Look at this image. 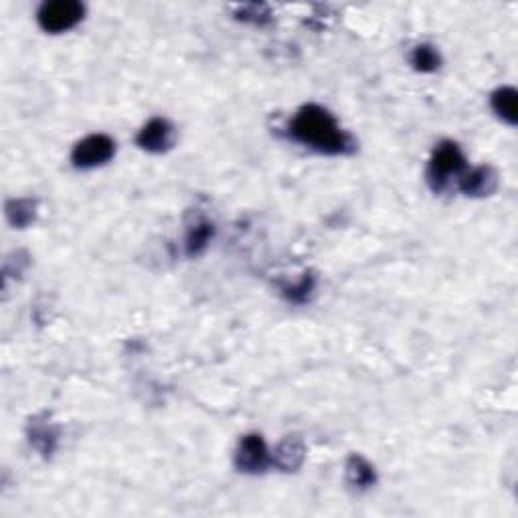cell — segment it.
I'll return each instance as SVG.
<instances>
[{"mask_svg":"<svg viewBox=\"0 0 518 518\" xmlns=\"http://www.w3.org/2000/svg\"><path fill=\"white\" fill-rule=\"evenodd\" d=\"M516 99H518V93H516L514 88H510V85H505V88H498L491 96V106H492L494 114L502 122H506L508 126H516V122H518Z\"/></svg>","mask_w":518,"mask_h":518,"instance_id":"12","label":"cell"},{"mask_svg":"<svg viewBox=\"0 0 518 518\" xmlns=\"http://www.w3.org/2000/svg\"><path fill=\"white\" fill-rule=\"evenodd\" d=\"M215 235V225L211 221H199L189 229L184 239V254L189 257H197L208 247Z\"/></svg>","mask_w":518,"mask_h":518,"instance_id":"13","label":"cell"},{"mask_svg":"<svg viewBox=\"0 0 518 518\" xmlns=\"http://www.w3.org/2000/svg\"><path fill=\"white\" fill-rule=\"evenodd\" d=\"M306 459V445L298 436H287L279 442L273 453L271 464H276L282 472H298Z\"/></svg>","mask_w":518,"mask_h":518,"instance_id":"9","label":"cell"},{"mask_svg":"<svg viewBox=\"0 0 518 518\" xmlns=\"http://www.w3.org/2000/svg\"><path fill=\"white\" fill-rule=\"evenodd\" d=\"M37 208H39V200L37 199H11L6 200L4 211H6V219L12 227L17 229H25L31 225V223L37 219Z\"/></svg>","mask_w":518,"mask_h":518,"instance_id":"11","label":"cell"},{"mask_svg":"<svg viewBox=\"0 0 518 518\" xmlns=\"http://www.w3.org/2000/svg\"><path fill=\"white\" fill-rule=\"evenodd\" d=\"M175 140L177 130L164 118H153L140 130L138 136H136V144H138L142 150L153 154L169 153V150L175 146Z\"/></svg>","mask_w":518,"mask_h":518,"instance_id":"6","label":"cell"},{"mask_svg":"<svg viewBox=\"0 0 518 518\" xmlns=\"http://www.w3.org/2000/svg\"><path fill=\"white\" fill-rule=\"evenodd\" d=\"M27 436H28V443H31V448L37 450L43 458L45 459L53 458V453L57 451V445H59V429L53 426L47 413L35 415L28 420Z\"/></svg>","mask_w":518,"mask_h":518,"instance_id":"7","label":"cell"},{"mask_svg":"<svg viewBox=\"0 0 518 518\" xmlns=\"http://www.w3.org/2000/svg\"><path fill=\"white\" fill-rule=\"evenodd\" d=\"M409 63H412V67L415 71H420V74H434V71L442 67V55L437 53V49L434 45L423 43V45H417L412 55H409Z\"/></svg>","mask_w":518,"mask_h":518,"instance_id":"14","label":"cell"},{"mask_svg":"<svg viewBox=\"0 0 518 518\" xmlns=\"http://www.w3.org/2000/svg\"><path fill=\"white\" fill-rule=\"evenodd\" d=\"M271 466V456L259 434L241 437L235 450V467L243 474H263Z\"/></svg>","mask_w":518,"mask_h":518,"instance_id":"5","label":"cell"},{"mask_svg":"<svg viewBox=\"0 0 518 518\" xmlns=\"http://www.w3.org/2000/svg\"><path fill=\"white\" fill-rule=\"evenodd\" d=\"M458 186L466 197L482 199V197H491L498 189V172L492 167H476L472 170H466L462 177L458 178Z\"/></svg>","mask_w":518,"mask_h":518,"instance_id":"8","label":"cell"},{"mask_svg":"<svg viewBox=\"0 0 518 518\" xmlns=\"http://www.w3.org/2000/svg\"><path fill=\"white\" fill-rule=\"evenodd\" d=\"M287 136L302 146L326 156H344L357 150V142L344 132L336 118L322 106L306 104L287 124Z\"/></svg>","mask_w":518,"mask_h":518,"instance_id":"1","label":"cell"},{"mask_svg":"<svg viewBox=\"0 0 518 518\" xmlns=\"http://www.w3.org/2000/svg\"><path fill=\"white\" fill-rule=\"evenodd\" d=\"M85 6L77 0H51L43 3L37 12V20L43 31L59 35L82 23Z\"/></svg>","mask_w":518,"mask_h":518,"instance_id":"3","label":"cell"},{"mask_svg":"<svg viewBox=\"0 0 518 518\" xmlns=\"http://www.w3.org/2000/svg\"><path fill=\"white\" fill-rule=\"evenodd\" d=\"M466 172V156L456 142L443 140L437 144L434 154L429 158L428 184L434 192H443L451 184L453 178Z\"/></svg>","mask_w":518,"mask_h":518,"instance_id":"2","label":"cell"},{"mask_svg":"<svg viewBox=\"0 0 518 518\" xmlns=\"http://www.w3.org/2000/svg\"><path fill=\"white\" fill-rule=\"evenodd\" d=\"M116 154V142L106 134H91L79 140L71 150V162L75 169L90 170L104 167Z\"/></svg>","mask_w":518,"mask_h":518,"instance_id":"4","label":"cell"},{"mask_svg":"<svg viewBox=\"0 0 518 518\" xmlns=\"http://www.w3.org/2000/svg\"><path fill=\"white\" fill-rule=\"evenodd\" d=\"M344 470H347V482L355 488V491H369L371 486H375L377 482L375 467L366 462L363 456H358V453L349 456Z\"/></svg>","mask_w":518,"mask_h":518,"instance_id":"10","label":"cell"},{"mask_svg":"<svg viewBox=\"0 0 518 518\" xmlns=\"http://www.w3.org/2000/svg\"><path fill=\"white\" fill-rule=\"evenodd\" d=\"M235 19L243 23H251L255 27H263L271 23V11L268 4H246L235 11Z\"/></svg>","mask_w":518,"mask_h":518,"instance_id":"16","label":"cell"},{"mask_svg":"<svg viewBox=\"0 0 518 518\" xmlns=\"http://www.w3.org/2000/svg\"><path fill=\"white\" fill-rule=\"evenodd\" d=\"M314 290H316V276L312 271H306L296 284L282 286L284 298L287 302H292V304H306V302H310Z\"/></svg>","mask_w":518,"mask_h":518,"instance_id":"15","label":"cell"}]
</instances>
